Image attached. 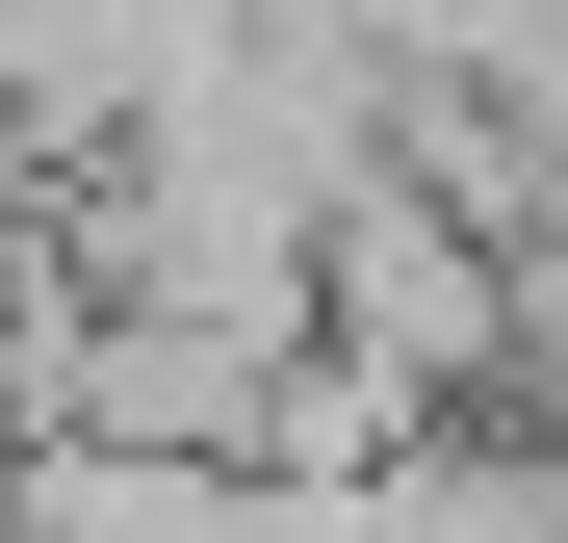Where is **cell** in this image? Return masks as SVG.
Listing matches in <instances>:
<instances>
[{
    "label": "cell",
    "instance_id": "1",
    "mask_svg": "<svg viewBox=\"0 0 568 543\" xmlns=\"http://www.w3.org/2000/svg\"><path fill=\"white\" fill-rule=\"evenodd\" d=\"M27 543H284L258 466H130V440H27Z\"/></svg>",
    "mask_w": 568,
    "mask_h": 543
}]
</instances>
